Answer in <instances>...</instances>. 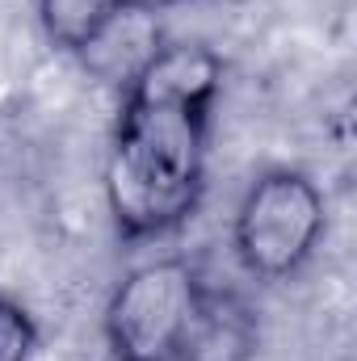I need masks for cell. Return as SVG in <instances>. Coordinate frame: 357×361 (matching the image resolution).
Masks as SVG:
<instances>
[{
    "label": "cell",
    "mask_w": 357,
    "mask_h": 361,
    "mask_svg": "<svg viewBox=\"0 0 357 361\" xmlns=\"http://www.w3.org/2000/svg\"><path fill=\"white\" fill-rule=\"evenodd\" d=\"M214 105L122 97L105 197L122 240H160L193 219L206 189V143Z\"/></svg>",
    "instance_id": "obj_1"
},
{
    "label": "cell",
    "mask_w": 357,
    "mask_h": 361,
    "mask_svg": "<svg viewBox=\"0 0 357 361\" xmlns=\"http://www.w3.org/2000/svg\"><path fill=\"white\" fill-rule=\"evenodd\" d=\"M324 223L328 206L315 180L298 169H269L248 185L236 210L231 244L248 277L282 281L311 261Z\"/></svg>",
    "instance_id": "obj_2"
},
{
    "label": "cell",
    "mask_w": 357,
    "mask_h": 361,
    "mask_svg": "<svg viewBox=\"0 0 357 361\" xmlns=\"http://www.w3.org/2000/svg\"><path fill=\"white\" fill-rule=\"evenodd\" d=\"M202 277L185 257H164L122 277L105 307V341L118 361H173Z\"/></svg>",
    "instance_id": "obj_3"
},
{
    "label": "cell",
    "mask_w": 357,
    "mask_h": 361,
    "mask_svg": "<svg viewBox=\"0 0 357 361\" xmlns=\"http://www.w3.org/2000/svg\"><path fill=\"white\" fill-rule=\"evenodd\" d=\"M164 47H169V38H164L160 4H152V0H122L101 21V30L76 51V59H80V68L97 85L118 89V97H122Z\"/></svg>",
    "instance_id": "obj_4"
},
{
    "label": "cell",
    "mask_w": 357,
    "mask_h": 361,
    "mask_svg": "<svg viewBox=\"0 0 357 361\" xmlns=\"http://www.w3.org/2000/svg\"><path fill=\"white\" fill-rule=\"evenodd\" d=\"M257 345H261V319L253 302L236 290L202 281L173 361H253Z\"/></svg>",
    "instance_id": "obj_5"
},
{
    "label": "cell",
    "mask_w": 357,
    "mask_h": 361,
    "mask_svg": "<svg viewBox=\"0 0 357 361\" xmlns=\"http://www.w3.org/2000/svg\"><path fill=\"white\" fill-rule=\"evenodd\" d=\"M223 89V59L202 42H169L122 97L181 101V105H214Z\"/></svg>",
    "instance_id": "obj_6"
},
{
    "label": "cell",
    "mask_w": 357,
    "mask_h": 361,
    "mask_svg": "<svg viewBox=\"0 0 357 361\" xmlns=\"http://www.w3.org/2000/svg\"><path fill=\"white\" fill-rule=\"evenodd\" d=\"M118 4L122 0H38V21L51 47L76 55Z\"/></svg>",
    "instance_id": "obj_7"
},
{
    "label": "cell",
    "mask_w": 357,
    "mask_h": 361,
    "mask_svg": "<svg viewBox=\"0 0 357 361\" xmlns=\"http://www.w3.org/2000/svg\"><path fill=\"white\" fill-rule=\"evenodd\" d=\"M34 349H38V324H34V315L17 298L0 294V361H30Z\"/></svg>",
    "instance_id": "obj_8"
},
{
    "label": "cell",
    "mask_w": 357,
    "mask_h": 361,
    "mask_svg": "<svg viewBox=\"0 0 357 361\" xmlns=\"http://www.w3.org/2000/svg\"><path fill=\"white\" fill-rule=\"evenodd\" d=\"M109 361H118V357H109Z\"/></svg>",
    "instance_id": "obj_9"
}]
</instances>
